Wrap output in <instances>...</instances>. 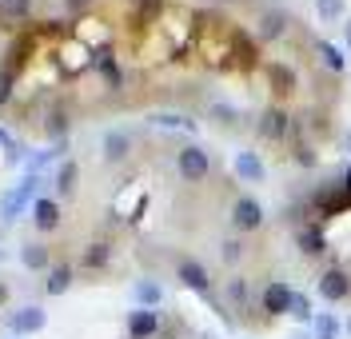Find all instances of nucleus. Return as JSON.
<instances>
[{
	"label": "nucleus",
	"mask_w": 351,
	"mask_h": 339,
	"mask_svg": "<svg viewBox=\"0 0 351 339\" xmlns=\"http://www.w3.org/2000/svg\"><path fill=\"white\" fill-rule=\"evenodd\" d=\"M176 168H180V176H184L188 184H199L208 172H212V160H208V152H204L199 144H188V148H180Z\"/></svg>",
	"instance_id": "f257e3e1"
},
{
	"label": "nucleus",
	"mask_w": 351,
	"mask_h": 339,
	"mask_svg": "<svg viewBox=\"0 0 351 339\" xmlns=\"http://www.w3.org/2000/svg\"><path fill=\"white\" fill-rule=\"evenodd\" d=\"M36 188H40V180H36V176H24V180L16 184V188H12L8 196H4V203H0V220H4V224H12V220L21 216L24 203L36 196Z\"/></svg>",
	"instance_id": "f03ea898"
},
{
	"label": "nucleus",
	"mask_w": 351,
	"mask_h": 339,
	"mask_svg": "<svg viewBox=\"0 0 351 339\" xmlns=\"http://www.w3.org/2000/svg\"><path fill=\"white\" fill-rule=\"evenodd\" d=\"M319 295L328 299V303H339V299H348L351 295V279H348V271L343 268H328L324 275H319Z\"/></svg>",
	"instance_id": "7ed1b4c3"
},
{
	"label": "nucleus",
	"mask_w": 351,
	"mask_h": 339,
	"mask_svg": "<svg viewBox=\"0 0 351 339\" xmlns=\"http://www.w3.org/2000/svg\"><path fill=\"white\" fill-rule=\"evenodd\" d=\"M232 224L240 227V231H256L263 224V208L260 200H252V196H240L236 208H232Z\"/></svg>",
	"instance_id": "20e7f679"
},
{
	"label": "nucleus",
	"mask_w": 351,
	"mask_h": 339,
	"mask_svg": "<svg viewBox=\"0 0 351 339\" xmlns=\"http://www.w3.org/2000/svg\"><path fill=\"white\" fill-rule=\"evenodd\" d=\"M260 303H263V312H267V316H287V307H291V288L280 284V279H271V284L263 288Z\"/></svg>",
	"instance_id": "39448f33"
},
{
	"label": "nucleus",
	"mask_w": 351,
	"mask_h": 339,
	"mask_svg": "<svg viewBox=\"0 0 351 339\" xmlns=\"http://www.w3.org/2000/svg\"><path fill=\"white\" fill-rule=\"evenodd\" d=\"M260 136L263 140H284L287 136V128H291V116L284 112V108H263L260 112Z\"/></svg>",
	"instance_id": "423d86ee"
},
{
	"label": "nucleus",
	"mask_w": 351,
	"mask_h": 339,
	"mask_svg": "<svg viewBox=\"0 0 351 339\" xmlns=\"http://www.w3.org/2000/svg\"><path fill=\"white\" fill-rule=\"evenodd\" d=\"M160 331V316H156L152 307H136L128 316V336L132 339H152Z\"/></svg>",
	"instance_id": "0eeeda50"
},
{
	"label": "nucleus",
	"mask_w": 351,
	"mask_h": 339,
	"mask_svg": "<svg viewBox=\"0 0 351 339\" xmlns=\"http://www.w3.org/2000/svg\"><path fill=\"white\" fill-rule=\"evenodd\" d=\"M180 284L184 288H192V292H208L212 288V279H208V268L199 264V260H180Z\"/></svg>",
	"instance_id": "6e6552de"
},
{
	"label": "nucleus",
	"mask_w": 351,
	"mask_h": 339,
	"mask_svg": "<svg viewBox=\"0 0 351 339\" xmlns=\"http://www.w3.org/2000/svg\"><path fill=\"white\" fill-rule=\"evenodd\" d=\"M32 220H36L40 231H56V224H60V208H56V200H36L32 203Z\"/></svg>",
	"instance_id": "1a4fd4ad"
},
{
	"label": "nucleus",
	"mask_w": 351,
	"mask_h": 339,
	"mask_svg": "<svg viewBox=\"0 0 351 339\" xmlns=\"http://www.w3.org/2000/svg\"><path fill=\"white\" fill-rule=\"evenodd\" d=\"M287 28V12H280V8H267L260 16V40H276V36H284Z\"/></svg>",
	"instance_id": "9d476101"
},
{
	"label": "nucleus",
	"mask_w": 351,
	"mask_h": 339,
	"mask_svg": "<svg viewBox=\"0 0 351 339\" xmlns=\"http://www.w3.org/2000/svg\"><path fill=\"white\" fill-rule=\"evenodd\" d=\"M236 176H240V180L260 184L263 180V160L256 156V152H240V156H236Z\"/></svg>",
	"instance_id": "9b49d317"
},
{
	"label": "nucleus",
	"mask_w": 351,
	"mask_h": 339,
	"mask_svg": "<svg viewBox=\"0 0 351 339\" xmlns=\"http://www.w3.org/2000/svg\"><path fill=\"white\" fill-rule=\"evenodd\" d=\"M92 64H96L100 72H104V80H108V88H120V84H124V72H120V64L112 60V52H108V48H100V52L92 56Z\"/></svg>",
	"instance_id": "f8f14e48"
},
{
	"label": "nucleus",
	"mask_w": 351,
	"mask_h": 339,
	"mask_svg": "<svg viewBox=\"0 0 351 339\" xmlns=\"http://www.w3.org/2000/svg\"><path fill=\"white\" fill-rule=\"evenodd\" d=\"M8 323H12V331H24V336H28V331H40L48 319H44L40 307H24V312H16V316L8 319Z\"/></svg>",
	"instance_id": "ddd939ff"
},
{
	"label": "nucleus",
	"mask_w": 351,
	"mask_h": 339,
	"mask_svg": "<svg viewBox=\"0 0 351 339\" xmlns=\"http://www.w3.org/2000/svg\"><path fill=\"white\" fill-rule=\"evenodd\" d=\"M68 284H72V268H68V264H56V268L48 271V284H44V292H48V295H64Z\"/></svg>",
	"instance_id": "4468645a"
},
{
	"label": "nucleus",
	"mask_w": 351,
	"mask_h": 339,
	"mask_svg": "<svg viewBox=\"0 0 351 339\" xmlns=\"http://www.w3.org/2000/svg\"><path fill=\"white\" fill-rule=\"evenodd\" d=\"M128 148H132V140H128L124 132H108V136H104V156H108L112 164L128 156Z\"/></svg>",
	"instance_id": "2eb2a0df"
},
{
	"label": "nucleus",
	"mask_w": 351,
	"mask_h": 339,
	"mask_svg": "<svg viewBox=\"0 0 351 339\" xmlns=\"http://www.w3.org/2000/svg\"><path fill=\"white\" fill-rule=\"evenodd\" d=\"M324 248H328V240H324L319 227H304V231H300V251H304V255H319Z\"/></svg>",
	"instance_id": "dca6fc26"
},
{
	"label": "nucleus",
	"mask_w": 351,
	"mask_h": 339,
	"mask_svg": "<svg viewBox=\"0 0 351 339\" xmlns=\"http://www.w3.org/2000/svg\"><path fill=\"white\" fill-rule=\"evenodd\" d=\"M76 180H80V168L68 160V164H60V172H56V188H60V196H72L76 192Z\"/></svg>",
	"instance_id": "f3484780"
},
{
	"label": "nucleus",
	"mask_w": 351,
	"mask_h": 339,
	"mask_svg": "<svg viewBox=\"0 0 351 339\" xmlns=\"http://www.w3.org/2000/svg\"><path fill=\"white\" fill-rule=\"evenodd\" d=\"M108 260H112V248L104 244V240H96V244L84 248V268H104Z\"/></svg>",
	"instance_id": "a211bd4d"
},
{
	"label": "nucleus",
	"mask_w": 351,
	"mask_h": 339,
	"mask_svg": "<svg viewBox=\"0 0 351 339\" xmlns=\"http://www.w3.org/2000/svg\"><path fill=\"white\" fill-rule=\"evenodd\" d=\"M21 260H24V268L40 271V268H48V248H44V244H24Z\"/></svg>",
	"instance_id": "6ab92c4d"
},
{
	"label": "nucleus",
	"mask_w": 351,
	"mask_h": 339,
	"mask_svg": "<svg viewBox=\"0 0 351 339\" xmlns=\"http://www.w3.org/2000/svg\"><path fill=\"white\" fill-rule=\"evenodd\" d=\"M32 8V0H0V16L4 21H24Z\"/></svg>",
	"instance_id": "aec40b11"
},
{
	"label": "nucleus",
	"mask_w": 351,
	"mask_h": 339,
	"mask_svg": "<svg viewBox=\"0 0 351 339\" xmlns=\"http://www.w3.org/2000/svg\"><path fill=\"white\" fill-rule=\"evenodd\" d=\"M267 76H271V88L280 92V96H287L291 84H295V80H291V72H287L284 64H271V68H267Z\"/></svg>",
	"instance_id": "412c9836"
},
{
	"label": "nucleus",
	"mask_w": 351,
	"mask_h": 339,
	"mask_svg": "<svg viewBox=\"0 0 351 339\" xmlns=\"http://www.w3.org/2000/svg\"><path fill=\"white\" fill-rule=\"evenodd\" d=\"M319 56H324V64H328L331 72H343V52H339L335 45H328V40H324V45H319Z\"/></svg>",
	"instance_id": "4be33fe9"
},
{
	"label": "nucleus",
	"mask_w": 351,
	"mask_h": 339,
	"mask_svg": "<svg viewBox=\"0 0 351 339\" xmlns=\"http://www.w3.org/2000/svg\"><path fill=\"white\" fill-rule=\"evenodd\" d=\"M315 12L324 21H339L343 16V0H315Z\"/></svg>",
	"instance_id": "5701e85b"
},
{
	"label": "nucleus",
	"mask_w": 351,
	"mask_h": 339,
	"mask_svg": "<svg viewBox=\"0 0 351 339\" xmlns=\"http://www.w3.org/2000/svg\"><path fill=\"white\" fill-rule=\"evenodd\" d=\"M287 316H295V319H304L307 323V319H311V303H307L300 292H291V307H287Z\"/></svg>",
	"instance_id": "b1692460"
},
{
	"label": "nucleus",
	"mask_w": 351,
	"mask_h": 339,
	"mask_svg": "<svg viewBox=\"0 0 351 339\" xmlns=\"http://www.w3.org/2000/svg\"><path fill=\"white\" fill-rule=\"evenodd\" d=\"M136 299H140L144 307H156V303H160V288H156V284H140V288H136Z\"/></svg>",
	"instance_id": "393cba45"
},
{
	"label": "nucleus",
	"mask_w": 351,
	"mask_h": 339,
	"mask_svg": "<svg viewBox=\"0 0 351 339\" xmlns=\"http://www.w3.org/2000/svg\"><path fill=\"white\" fill-rule=\"evenodd\" d=\"M68 132V116L64 112H52L48 116V136H64Z\"/></svg>",
	"instance_id": "a878e982"
},
{
	"label": "nucleus",
	"mask_w": 351,
	"mask_h": 339,
	"mask_svg": "<svg viewBox=\"0 0 351 339\" xmlns=\"http://www.w3.org/2000/svg\"><path fill=\"white\" fill-rule=\"evenodd\" d=\"M315 331H319V336H335V331H339V319L335 316H319L315 319Z\"/></svg>",
	"instance_id": "bb28decb"
},
{
	"label": "nucleus",
	"mask_w": 351,
	"mask_h": 339,
	"mask_svg": "<svg viewBox=\"0 0 351 339\" xmlns=\"http://www.w3.org/2000/svg\"><path fill=\"white\" fill-rule=\"evenodd\" d=\"M240 255H243V244H240V240H228V244H223V260H228V264H236Z\"/></svg>",
	"instance_id": "cd10ccee"
},
{
	"label": "nucleus",
	"mask_w": 351,
	"mask_h": 339,
	"mask_svg": "<svg viewBox=\"0 0 351 339\" xmlns=\"http://www.w3.org/2000/svg\"><path fill=\"white\" fill-rule=\"evenodd\" d=\"M8 96H12V72H0V108L8 104Z\"/></svg>",
	"instance_id": "c85d7f7f"
},
{
	"label": "nucleus",
	"mask_w": 351,
	"mask_h": 339,
	"mask_svg": "<svg viewBox=\"0 0 351 339\" xmlns=\"http://www.w3.org/2000/svg\"><path fill=\"white\" fill-rule=\"evenodd\" d=\"M228 292H232V299L240 303V299H243V279H232V288H228Z\"/></svg>",
	"instance_id": "c756f323"
},
{
	"label": "nucleus",
	"mask_w": 351,
	"mask_h": 339,
	"mask_svg": "<svg viewBox=\"0 0 351 339\" xmlns=\"http://www.w3.org/2000/svg\"><path fill=\"white\" fill-rule=\"evenodd\" d=\"M64 4H68V8H72V12H84V8H88V4H92V0H64Z\"/></svg>",
	"instance_id": "7c9ffc66"
},
{
	"label": "nucleus",
	"mask_w": 351,
	"mask_h": 339,
	"mask_svg": "<svg viewBox=\"0 0 351 339\" xmlns=\"http://www.w3.org/2000/svg\"><path fill=\"white\" fill-rule=\"evenodd\" d=\"M343 40H348V48H351V21L343 24Z\"/></svg>",
	"instance_id": "2f4dec72"
},
{
	"label": "nucleus",
	"mask_w": 351,
	"mask_h": 339,
	"mask_svg": "<svg viewBox=\"0 0 351 339\" xmlns=\"http://www.w3.org/2000/svg\"><path fill=\"white\" fill-rule=\"evenodd\" d=\"M0 148H8V132L4 128H0Z\"/></svg>",
	"instance_id": "473e14b6"
},
{
	"label": "nucleus",
	"mask_w": 351,
	"mask_h": 339,
	"mask_svg": "<svg viewBox=\"0 0 351 339\" xmlns=\"http://www.w3.org/2000/svg\"><path fill=\"white\" fill-rule=\"evenodd\" d=\"M343 188H348V196H351V168H348V176H343Z\"/></svg>",
	"instance_id": "72a5a7b5"
},
{
	"label": "nucleus",
	"mask_w": 351,
	"mask_h": 339,
	"mask_svg": "<svg viewBox=\"0 0 351 339\" xmlns=\"http://www.w3.org/2000/svg\"><path fill=\"white\" fill-rule=\"evenodd\" d=\"M319 339H335V336H319Z\"/></svg>",
	"instance_id": "f704fd0d"
}]
</instances>
